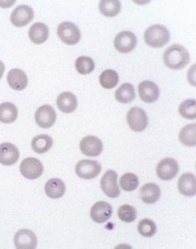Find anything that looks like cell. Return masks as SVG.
<instances>
[{
	"label": "cell",
	"instance_id": "1",
	"mask_svg": "<svg viewBox=\"0 0 196 249\" xmlns=\"http://www.w3.org/2000/svg\"><path fill=\"white\" fill-rule=\"evenodd\" d=\"M163 61L168 68L179 70L190 62V54L186 48L181 45H172L167 48L163 54Z\"/></svg>",
	"mask_w": 196,
	"mask_h": 249
},
{
	"label": "cell",
	"instance_id": "2",
	"mask_svg": "<svg viewBox=\"0 0 196 249\" xmlns=\"http://www.w3.org/2000/svg\"><path fill=\"white\" fill-rule=\"evenodd\" d=\"M144 37L148 46L154 48L163 47L170 41V32L166 26L155 24L146 30Z\"/></svg>",
	"mask_w": 196,
	"mask_h": 249
},
{
	"label": "cell",
	"instance_id": "3",
	"mask_svg": "<svg viewBox=\"0 0 196 249\" xmlns=\"http://www.w3.org/2000/svg\"><path fill=\"white\" fill-rule=\"evenodd\" d=\"M59 37L67 45H76L81 38V33L77 25L71 22H63L59 25L57 29Z\"/></svg>",
	"mask_w": 196,
	"mask_h": 249
},
{
	"label": "cell",
	"instance_id": "4",
	"mask_svg": "<svg viewBox=\"0 0 196 249\" xmlns=\"http://www.w3.org/2000/svg\"><path fill=\"white\" fill-rule=\"evenodd\" d=\"M127 124L133 131L141 132L148 126V116L140 107H132L127 113Z\"/></svg>",
	"mask_w": 196,
	"mask_h": 249
},
{
	"label": "cell",
	"instance_id": "5",
	"mask_svg": "<svg viewBox=\"0 0 196 249\" xmlns=\"http://www.w3.org/2000/svg\"><path fill=\"white\" fill-rule=\"evenodd\" d=\"M43 171V164L35 158H26L20 164L21 175L28 179L39 178L42 176Z\"/></svg>",
	"mask_w": 196,
	"mask_h": 249
},
{
	"label": "cell",
	"instance_id": "6",
	"mask_svg": "<svg viewBox=\"0 0 196 249\" xmlns=\"http://www.w3.org/2000/svg\"><path fill=\"white\" fill-rule=\"evenodd\" d=\"M102 167L93 160H81L76 165V174L83 179H92L100 174Z\"/></svg>",
	"mask_w": 196,
	"mask_h": 249
},
{
	"label": "cell",
	"instance_id": "7",
	"mask_svg": "<svg viewBox=\"0 0 196 249\" xmlns=\"http://www.w3.org/2000/svg\"><path fill=\"white\" fill-rule=\"evenodd\" d=\"M136 35L132 32H128V31H124V32L118 33L114 39L115 50L122 53V54H128V53H131L136 47Z\"/></svg>",
	"mask_w": 196,
	"mask_h": 249
},
{
	"label": "cell",
	"instance_id": "8",
	"mask_svg": "<svg viewBox=\"0 0 196 249\" xmlns=\"http://www.w3.org/2000/svg\"><path fill=\"white\" fill-rule=\"evenodd\" d=\"M33 9L29 6H25V4H22V6H19L12 11L10 21L17 28H23V26L29 24L33 20Z\"/></svg>",
	"mask_w": 196,
	"mask_h": 249
},
{
	"label": "cell",
	"instance_id": "9",
	"mask_svg": "<svg viewBox=\"0 0 196 249\" xmlns=\"http://www.w3.org/2000/svg\"><path fill=\"white\" fill-rule=\"evenodd\" d=\"M156 172L161 180H171L179 173V164L173 159H163L159 162Z\"/></svg>",
	"mask_w": 196,
	"mask_h": 249
},
{
	"label": "cell",
	"instance_id": "10",
	"mask_svg": "<svg viewBox=\"0 0 196 249\" xmlns=\"http://www.w3.org/2000/svg\"><path fill=\"white\" fill-rule=\"evenodd\" d=\"M101 188L110 198H118L119 196V187L118 185L117 172L110 170L105 173L101 179Z\"/></svg>",
	"mask_w": 196,
	"mask_h": 249
},
{
	"label": "cell",
	"instance_id": "11",
	"mask_svg": "<svg viewBox=\"0 0 196 249\" xmlns=\"http://www.w3.org/2000/svg\"><path fill=\"white\" fill-rule=\"evenodd\" d=\"M80 151L87 157L95 158L100 155L103 151V143L95 136H87L80 142Z\"/></svg>",
	"mask_w": 196,
	"mask_h": 249
},
{
	"label": "cell",
	"instance_id": "12",
	"mask_svg": "<svg viewBox=\"0 0 196 249\" xmlns=\"http://www.w3.org/2000/svg\"><path fill=\"white\" fill-rule=\"evenodd\" d=\"M35 122L41 128H51L56 122V112L51 105H43L35 112Z\"/></svg>",
	"mask_w": 196,
	"mask_h": 249
},
{
	"label": "cell",
	"instance_id": "13",
	"mask_svg": "<svg viewBox=\"0 0 196 249\" xmlns=\"http://www.w3.org/2000/svg\"><path fill=\"white\" fill-rule=\"evenodd\" d=\"M112 206L109 202L99 201L92 206L90 210V216L96 223H104V222L109 221L110 217L112 216Z\"/></svg>",
	"mask_w": 196,
	"mask_h": 249
},
{
	"label": "cell",
	"instance_id": "14",
	"mask_svg": "<svg viewBox=\"0 0 196 249\" xmlns=\"http://www.w3.org/2000/svg\"><path fill=\"white\" fill-rule=\"evenodd\" d=\"M20 152L15 144L10 142H3L0 144V163L2 165L11 166L19 160Z\"/></svg>",
	"mask_w": 196,
	"mask_h": 249
},
{
	"label": "cell",
	"instance_id": "15",
	"mask_svg": "<svg viewBox=\"0 0 196 249\" xmlns=\"http://www.w3.org/2000/svg\"><path fill=\"white\" fill-rule=\"evenodd\" d=\"M38 239L31 230H20L15 235V246L17 249H35Z\"/></svg>",
	"mask_w": 196,
	"mask_h": 249
},
{
	"label": "cell",
	"instance_id": "16",
	"mask_svg": "<svg viewBox=\"0 0 196 249\" xmlns=\"http://www.w3.org/2000/svg\"><path fill=\"white\" fill-rule=\"evenodd\" d=\"M138 93L142 102L155 103L159 99V88L153 81H142L138 86Z\"/></svg>",
	"mask_w": 196,
	"mask_h": 249
},
{
	"label": "cell",
	"instance_id": "17",
	"mask_svg": "<svg viewBox=\"0 0 196 249\" xmlns=\"http://www.w3.org/2000/svg\"><path fill=\"white\" fill-rule=\"evenodd\" d=\"M7 81L9 87L16 91L24 90L28 86V75L21 69H11L8 72Z\"/></svg>",
	"mask_w": 196,
	"mask_h": 249
},
{
	"label": "cell",
	"instance_id": "18",
	"mask_svg": "<svg viewBox=\"0 0 196 249\" xmlns=\"http://www.w3.org/2000/svg\"><path fill=\"white\" fill-rule=\"evenodd\" d=\"M57 106L60 112L70 114L76 110L78 106V100L71 92H64L57 97Z\"/></svg>",
	"mask_w": 196,
	"mask_h": 249
},
{
	"label": "cell",
	"instance_id": "19",
	"mask_svg": "<svg viewBox=\"0 0 196 249\" xmlns=\"http://www.w3.org/2000/svg\"><path fill=\"white\" fill-rule=\"evenodd\" d=\"M177 189H179L181 195L188 196V197H192L196 194V178L195 175L191 174V173H186V174L182 175L179 181H177Z\"/></svg>",
	"mask_w": 196,
	"mask_h": 249
},
{
	"label": "cell",
	"instance_id": "20",
	"mask_svg": "<svg viewBox=\"0 0 196 249\" xmlns=\"http://www.w3.org/2000/svg\"><path fill=\"white\" fill-rule=\"evenodd\" d=\"M48 34H50V30H48L47 25L41 23V22L33 24L29 30V37L31 42L37 44V45L45 43L48 38Z\"/></svg>",
	"mask_w": 196,
	"mask_h": 249
},
{
	"label": "cell",
	"instance_id": "21",
	"mask_svg": "<svg viewBox=\"0 0 196 249\" xmlns=\"http://www.w3.org/2000/svg\"><path fill=\"white\" fill-rule=\"evenodd\" d=\"M139 195L140 199L145 203L153 204L159 200L160 195H161V190H160V187L157 184L149 183L141 187Z\"/></svg>",
	"mask_w": 196,
	"mask_h": 249
},
{
	"label": "cell",
	"instance_id": "22",
	"mask_svg": "<svg viewBox=\"0 0 196 249\" xmlns=\"http://www.w3.org/2000/svg\"><path fill=\"white\" fill-rule=\"evenodd\" d=\"M65 183L59 178H51L45 184V194L52 199L61 198L65 195Z\"/></svg>",
	"mask_w": 196,
	"mask_h": 249
},
{
	"label": "cell",
	"instance_id": "23",
	"mask_svg": "<svg viewBox=\"0 0 196 249\" xmlns=\"http://www.w3.org/2000/svg\"><path fill=\"white\" fill-rule=\"evenodd\" d=\"M136 93L134 86L131 83H124L115 92V99L118 102L123 104H128L135 100Z\"/></svg>",
	"mask_w": 196,
	"mask_h": 249
},
{
	"label": "cell",
	"instance_id": "24",
	"mask_svg": "<svg viewBox=\"0 0 196 249\" xmlns=\"http://www.w3.org/2000/svg\"><path fill=\"white\" fill-rule=\"evenodd\" d=\"M18 118V107L12 103L4 102L0 104V123L11 124Z\"/></svg>",
	"mask_w": 196,
	"mask_h": 249
},
{
	"label": "cell",
	"instance_id": "25",
	"mask_svg": "<svg viewBox=\"0 0 196 249\" xmlns=\"http://www.w3.org/2000/svg\"><path fill=\"white\" fill-rule=\"evenodd\" d=\"M34 152L39 154L45 153L50 151L53 145V138L48 135H38L34 137L31 142Z\"/></svg>",
	"mask_w": 196,
	"mask_h": 249
},
{
	"label": "cell",
	"instance_id": "26",
	"mask_svg": "<svg viewBox=\"0 0 196 249\" xmlns=\"http://www.w3.org/2000/svg\"><path fill=\"white\" fill-rule=\"evenodd\" d=\"M181 143L186 146L196 145V124H189L181 129L179 133Z\"/></svg>",
	"mask_w": 196,
	"mask_h": 249
},
{
	"label": "cell",
	"instance_id": "27",
	"mask_svg": "<svg viewBox=\"0 0 196 249\" xmlns=\"http://www.w3.org/2000/svg\"><path fill=\"white\" fill-rule=\"evenodd\" d=\"M99 10L105 17H115L121 11V1H118V0H102L99 3Z\"/></svg>",
	"mask_w": 196,
	"mask_h": 249
},
{
	"label": "cell",
	"instance_id": "28",
	"mask_svg": "<svg viewBox=\"0 0 196 249\" xmlns=\"http://www.w3.org/2000/svg\"><path fill=\"white\" fill-rule=\"evenodd\" d=\"M100 84L102 88L106 89V90H111L118 86V74L117 71L114 70H104L100 75Z\"/></svg>",
	"mask_w": 196,
	"mask_h": 249
},
{
	"label": "cell",
	"instance_id": "29",
	"mask_svg": "<svg viewBox=\"0 0 196 249\" xmlns=\"http://www.w3.org/2000/svg\"><path fill=\"white\" fill-rule=\"evenodd\" d=\"M179 113L183 118L193 121L196 118V101L190 99L182 102L179 106Z\"/></svg>",
	"mask_w": 196,
	"mask_h": 249
},
{
	"label": "cell",
	"instance_id": "30",
	"mask_svg": "<svg viewBox=\"0 0 196 249\" xmlns=\"http://www.w3.org/2000/svg\"><path fill=\"white\" fill-rule=\"evenodd\" d=\"M95 61L92 58L87 56H80L79 58L76 60V70L78 71L80 74H89L95 70Z\"/></svg>",
	"mask_w": 196,
	"mask_h": 249
},
{
	"label": "cell",
	"instance_id": "31",
	"mask_svg": "<svg viewBox=\"0 0 196 249\" xmlns=\"http://www.w3.org/2000/svg\"><path fill=\"white\" fill-rule=\"evenodd\" d=\"M119 186L125 191H134L139 186V179H138L137 175L134 174V173H126V174H124L121 177Z\"/></svg>",
	"mask_w": 196,
	"mask_h": 249
},
{
	"label": "cell",
	"instance_id": "32",
	"mask_svg": "<svg viewBox=\"0 0 196 249\" xmlns=\"http://www.w3.org/2000/svg\"><path fill=\"white\" fill-rule=\"evenodd\" d=\"M138 232L144 237H153L157 232V225L153 220L144 219L138 223Z\"/></svg>",
	"mask_w": 196,
	"mask_h": 249
},
{
	"label": "cell",
	"instance_id": "33",
	"mask_svg": "<svg viewBox=\"0 0 196 249\" xmlns=\"http://www.w3.org/2000/svg\"><path fill=\"white\" fill-rule=\"evenodd\" d=\"M118 217L121 219L123 222H126V223H132L136 220L137 217V211L136 209L133 206H130V204H123L118 208Z\"/></svg>",
	"mask_w": 196,
	"mask_h": 249
},
{
	"label": "cell",
	"instance_id": "34",
	"mask_svg": "<svg viewBox=\"0 0 196 249\" xmlns=\"http://www.w3.org/2000/svg\"><path fill=\"white\" fill-rule=\"evenodd\" d=\"M3 72H4V65L2 64V61H0V79L2 78Z\"/></svg>",
	"mask_w": 196,
	"mask_h": 249
}]
</instances>
